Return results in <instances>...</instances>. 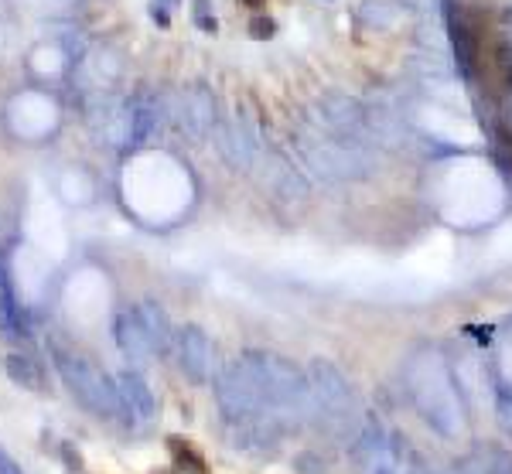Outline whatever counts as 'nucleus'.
Returning a JSON list of instances; mask_svg holds the SVG:
<instances>
[{"mask_svg": "<svg viewBox=\"0 0 512 474\" xmlns=\"http://www.w3.org/2000/svg\"><path fill=\"white\" fill-rule=\"evenodd\" d=\"M181 127H185L192 137H205L219 127L216 120V96L209 89H188L181 93Z\"/></svg>", "mask_w": 512, "mask_h": 474, "instance_id": "6e6552de", "label": "nucleus"}, {"mask_svg": "<svg viewBox=\"0 0 512 474\" xmlns=\"http://www.w3.org/2000/svg\"><path fill=\"white\" fill-rule=\"evenodd\" d=\"M154 21H158V24H168V7H164V4H154Z\"/></svg>", "mask_w": 512, "mask_h": 474, "instance_id": "4be33fe9", "label": "nucleus"}, {"mask_svg": "<svg viewBox=\"0 0 512 474\" xmlns=\"http://www.w3.org/2000/svg\"><path fill=\"white\" fill-rule=\"evenodd\" d=\"M448 35H451L454 58H458L461 76L472 79V72H475V38H472V28H468V21L461 18L458 11H451V18H448Z\"/></svg>", "mask_w": 512, "mask_h": 474, "instance_id": "f8f14e48", "label": "nucleus"}, {"mask_svg": "<svg viewBox=\"0 0 512 474\" xmlns=\"http://www.w3.org/2000/svg\"><path fill=\"white\" fill-rule=\"evenodd\" d=\"M52 362H55V372H59L65 382V389H69L79 406H86L96 417H110V420L123 417L117 379H110L106 372H99L96 365L79 359V355L65 352L62 345H52Z\"/></svg>", "mask_w": 512, "mask_h": 474, "instance_id": "f03ea898", "label": "nucleus"}, {"mask_svg": "<svg viewBox=\"0 0 512 474\" xmlns=\"http://www.w3.org/2000/svg\"><path fill=\"white\" fill-rule=\"evenodd\" d=\"M274 31H277V24L270 21L267 14H256V18L250 21V35H253V38H260V41H263V38H270Z\"/></svg>", "mask_w": 512, "mask_h": 474, "instance_id": "6ab92c4d", "label": "nucleus"}, {"mask_svg": "<svg viewBox=\"0 0 512 474\" xmlns=\"http://www.w3.org/2000/svg\"><path fill=\"white\" fill-rule=\"evenodd\" d=\"M308 382H311V393H315V410L338 413L349 403V382H345L342 372L332 369V365L315 362L308 372Z\"/></svg>", "mask_w": 512, "mask_h": 474, "instance_id": "423d86ee", "label": "nucleus"}, {"mask_svg": "<svg viewBox=\"0 0 512 474\" xmlns=\"http://www.w3.org/2000/svg\"><path fill=\"white\" fill-rule=\"evenodd\" d=\"M117 389H120V406H123V417L147 423L158 413V399H154L151 386L140 372H120L117 376Z\"/></svg>", "mask_w": 512, "mask_h": 474, "instance_id": "0eeeda50", "label": "nucleus"}, {"mask_svg": "<svg viewBox=\"0 0 512 474\" xmlns=\"http://www.w3.org/2000/svg\"><path fill=\"white\" fill-rule=\"evenodd\" d=\"M263 185H267L280 202H304L308 195V181L294 171V164H287L280 154H267L263 164Z\"/></svg>", "mask_w": 512, "mask_h": 474, "instance_id": "1a4fd4ad", "label": "nucleus"}, {"mask_svg": "<svg viewBox=\"0 0 512 474\" xmlns=\"http://www.w3.org/2000/svg\"><path fill=\"white\" fill-rule=\"evenodd\" d=\"M400 7H410V11L424 14V18H431V14L441 11V0H400Z\"/></svg>", "mask_w": 512, "mask_h": 474, "instance_id": "aec40b11", "label": "nucleus"}, {"mask_svg": "<svg viewBox=\"0 0 512 474\" xmlns=\"http://www.w3.org/2000/svg\"><path fill=\"white\" fill-rule=\"evenodd\" d=\"M410 65H414L420 76H427V79H448L451 76V62L441 52H420Z\"/></svg>", "mask_w": 512, "mask_h": 474, "instance_id": "2eb2a0df", "label": "nucleus"}, {"mask_svg": "<svg viewBox=\"0 0 512 474\" xmlns=\"http://www.w3.org/2000/svg\"><path fill=\"white\" fill-rule=\"evenodd\" d=\"M482 474H512V454L509 451H489L482 461Z\"/></svg>", "mask_w": 512, "mask_h": 474, "instance_id": "f3484780", "label": "nucleus"}, {"mask_svg": "<svg viewBox=\"0 0 512 474\" xmlns=\"http://www.w3.org/2000/svg\"><path fill=\"white\" fill-rule=\"evenodd\" d=\"M400 18V0H362L359 4V21L373 31L393 28Z\"/></svg>", "mask_w": 512, "mask_h": 474, "instance_id": "ddd939ff", "label": "nucleus"}, {"mask_svg": "<svg viewBox=\"0 0 512 474\" xmlns=\"http://www.w3.org/2000/svg\"><path fill=\"white\" fill-rule=\"evenodd\" d=\"M117 342L123 348V355H127V359H134V362H144V359H151V355H154V345H151V338H147V331H144V324H140L137 311H123L117 318Z\"/></svg>", "mask_w": 512, "mask_h": 474, "instance_id": "9d476101", "label": "nucleus"}, {"mask_svg": "<svg viewBox=\"0 0 512 474\" xmlns=\"http://www.w3.org/2000/svg\"><path fill=\"white\" fill-rule=\"evenodd\" d=\"M318 113V127H325L328 133H338V137H355V133L366 130V106L355 96L345 93H328L315 103Z\"/></svg>", "mask_w": 512, "mask_h": 474, "instance_id": "7ed1b4c3", "label": "nucleus"}, {"mask_svg": "<svg viewBox=\"0 0 512 474\" xmlns=\"http://www.w3.org/2000/svg\"><path fill=\"white\" fill-rule=\"evenodd\" d=\"M243 4H246V7H253V11H260V7H263V0H243Z\"/></svg>", "mask_w": 512, "mask_h": 474, "instance_id": "5701e85b", "label": "nucleus"}, {"mask_svg": "<svg viewBox=\"0 0 512 474\" xmlns=\"http://www.w3.org/2000/svg\"><path fill=\"white\" fill-rule=\"evenodd\" d=\"M216 144H219V154L226 157L233 168H243L250 171L253 161H256V137L250 133L243 120H229V123H219L216 127Z\"/></svg>", "mask_w": 512, "mask_h": 474, "instance_id": "39448f33", "label": "nucleus"}, {"mask_svg": "<svg viewBox=\"0 0 512 474\" xmlns=\"http://www.w3.org/2000/svg\"><path fill=\"white\" fill-rule=\"evenodd\" d=\"M0 474H21L18 461H14V457L7 454V451H0Z\"/></svg>", "mask_w": 512, "mask_h": 474, "instance_id": "412c9836", "label": "nucleus"}, {"mask_svg": "<svg viewBox=\"0 0 512 474\" xmlns=\"http://www.w3.org/2000/svg\"><path fill=\"white\" fill-rule=\"evenodd\" d=\"M178 359H181V372H185L192 382H209L219 376L216 365V345L209 342L202 328H185L178 338Z\"/></svg>", "mask_w": 512, "mask_h": 474, "instance_id": "20e7f679", "label": "nucleus"}, {"mask_svg": "<svg viewBox=\"0 0 512 474\" xmlns=\"http://www.w3.org/2000/svg\"><path fill=\"white\" fill-rule=\"evenodd\" d=\"M297 154L308 161L311 171H318L328 181H349V178H366L373 174V157L366 154V147L349 144V137L328 133L325 127H301L294 137Z\"/></svg>", "mask_w": 512, "mask_h": 474, "instance_id": "f257e3e1", "label": "nucleus"}, {"mask_svg": "<svg viewBox=\"0 0 512 474\" xmlns=\"http://www.w3.org/2000/svg\"><path fill=\"white\" fill-rule=\"evenodd\" d=\"M195 24H198V31H205V35H212V31L219 28L216 14H212V0H195Z\"/></svg>", "mask_w": 512, "mask_h": 474, "instance_id": "a211bd4d", "label": "nucleus"}, {"mask_svg": "<svg viewBox=\"0 0 512 474\" xmlns=\"http://www.w3.org/2000/svg\"><path fill=\"white\" fill-rule=\"evenodd\" d=\"M417 38L427 45V52H441V38H444V24L424 18L417 24Z\"/></svg>", "mask_w": 512, "mask_h": 474, "instance_id": "dca6fc26", "label": "nucleus"}, {"mask_svg": "<svg viewBox=\"0 0 512 474\" xmlns=\"http://www.w3.org/2000/svg\"><path fill=\"white\" fill-rule=\"evenodd\" d=\"M7 376H11L14 386L21 389H31V393H38L41 389V365H35L28 359V355H7Z\"/></svg>", "mask_w": 512, "mask_h": 474, "instance_id": "4468645a", "label": "nucleus"}, {"mask_svg": "<svg viewBox=\"0 0 512 474\" xmlns=\"http://www.w3.org/2000/svg\"><path fill=\"white\" fill-rule=\"evenodd\" d=\"M509 82H512V58H509Z\"/></svg>", "mask_w": 512, "mask_h": 474, "instance_id": "b1692460", "label": "nucleus"}, {"mask_svg": "<svg viewBox=\"0 0 512 474\" xmlns=\"http://www.w3.org/2000/svg\"><path fill=\"white\" fill-rule=\"evenodd\" d=\"M137 318H140V324H144L147 338H151L154 355L168 352L171 342H175V328H171L168 314H164L154 301H147V304H140V307H137Z\"/></svg>", "mask_w": 512, "mask_h": 474, "instance_id": "9b49d317", "label": "nucleus"}]
</instances>
